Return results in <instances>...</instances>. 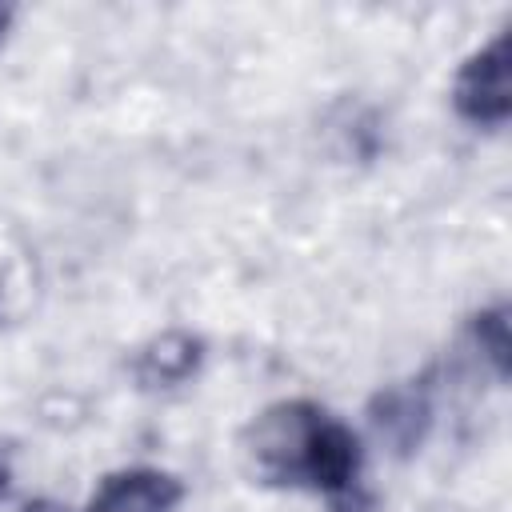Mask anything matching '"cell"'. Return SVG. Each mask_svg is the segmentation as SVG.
Here are the masks:
<instances>
[{"label":"cell","mask_w":512,"mask_h":512,"mask_svg":"<svg viewBox=\"0 0 512 512\" xmlns=\"http://www.w3.org/2000/svg\"><path fill=\"white\" fill-rule=\"evenodd\" d=\"M8 484H12V472H8V464L0 460V500L8 496Z\"/></svg>","instance_id":"cell-8"},{"label":"cell","mask_w":512,"mask_h":512,"mask_svg":"<svg viewBox=\"0 0 512 512\" xmlns=\"http://www.w3.org/2000/svg\"><path fill=\"white\" fill-rule=\"evenodd\" d=\"M24 512H68V508L56 500H32V504H24Z\"/></svg>","instance_id":"cell-7"},{"label":"cell","mask_w":512,"mask_h":512,"mask_svg":"<svg viewBox=\"0 0 512 512\" xmlns=\"http://www.w3.org/2000/svg\"><path fill=\"white\" fill-rule=\"evenodd\" d=\"M204 360V344L188 332H164L160 340H152L140 360H136V376L144 388H176L184 384Z\"/></svg>","instance_id":"cell-5"},{"label":"cell","mask_w":512,"mask_h":512,"mask_svg":"<svg viewBox=\"0 0 512 512\" xmlns=\"http://www.w3.org/2000/svg\"><path fill=\"white\" fill-rule=\"evenodd\" d=\"M472 336L480 344V352L492 360L496 376H508V304H492L484 312H476L472 320Z\"/></svg>","instance_id":"cell-6"},{"label":"cell","mask_w":512,"mask_h":512,"mask_svg":"<svg viewBox=\"0 0 512 512\" xmlns=\"http://www.w3.org/2000/svg\"><path fill=\"white\" fill-rule=\"evenodd\" d=\"M8 24H12V8H8V4H0V40H4Z\"/></svg>","instance_id":"cell-9"},{"label":"cell","mask_w":512,"mask_h":512,"mask_svg":"<svg viewBox=\"0 0 512 512\" xmlns=\"http://www.w3.org/2000/svg\"><path fill=\"white\" fill-rule=\"evenodd\" d=\"M428 420H432V400H428V388L420 380H408V384H392L384 388L376 400H372V424L380 428V436H388L400 452L416 448L428 432Z\"/></svg>","instance_id":"cell-4"},{"label":"cell","mask_w":512,"mask_h":512,"mask_svg":"<svg viewBox=\"0 0 512 512\" xmlns=\"http://www.w3.org/2000/svg\"><path fill=\"white\" fill-rule=\"evenodd\" d=\"M452 104L468 124L500 128L512 116V56L508 32H496L484 48H476L452 84Z\"/></svg>","instance_id":"cell-2"},{"label":"cell","mask_w":512,"mask_h":512,"mask_svg":"<svg viewBox=\"0 0 512 512\" xmlns=\"http://www.w3.org/2000/svg\"><path fill=\"white\" fill-rule=\"evenodd\" d=\"M248 460L264 484L328 496L336 508L360 496L364 448L360 436L312 400H280L248 428Z\"/></svg>","instance_id":"cell-1"},{"label":"cell","mask_w":512,"mask_h":512,"mask_svg":"<svg viewBox=\"0 0 512 512\" xmlns=\"http://www.w3.org/2000/svg\"><path fill=\"white\" fill-rule=\"evenodd\" d=\"M184 484L160 468H120L100 480L88 512H172Z\"/></svg>","instance_id":"cell-3"}]
</instances>
